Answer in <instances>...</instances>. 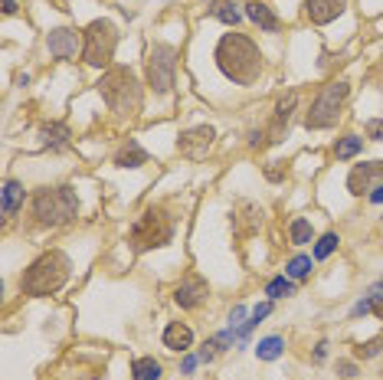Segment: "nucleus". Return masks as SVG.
Listing matches in <instances>:
<instances>
[{"instance_id": "1", "label": "nucleus", "mask_w": 383, "mask_h": 380, "mask_svg": "<svg viewBox=\"0 0 383 380\" xmlns=\"http://www.w3.org/2000/svg\"><path fill=\"white\" fill-rule=\"evenodd\" d=\"M216 66L230 82L236 85H252L262 72V53L249 36L243 33H226L216 46Z\"/></svg>"}, {"instance_id": "2", "label": "nucleus", "mask_w": 383, "mask_h": 380, "mask_svg": "<svg viewBox=\"0 0 383 380\" xmlns=\"http://www.w3.org/2000/svg\"><path fill=\"white\" fill-rule=\"evenodd\" d=\"M69 279V256L60 253V249H50V253H43L40 259L30 266V269L20 276V288H23L26 295H52V292H60Z\"/></svg>"}, {"instance_id": "3", "label": "nucleus", "mask_w": 383, "mask_h": 380, "mask_svg": "<svg viewBox=\"0 0 383 380\" xmlns=\"http://www.w3.org/2000/svg\"><path fill=\"white\" fill-rule=\"evenodd\" d=\"M99 92L109 102V109L118 112V115L135 119L138 112H141V85H138L131 69H125V66L109 69V72L99 79Z\"/></svg>"}, {"instance_id": "4", "label": "nucleus", "mask_w": 383, "mask_h": 380, "mask_svg": "<svg viewBox=\"0 0 383 380\" xmlns=\"http://www.w3.org/2000/svg\"><path fill=\"white\" fill-rule=\"evenodd\" d=\"M79 200L72 194V187H50V190H40L33 197V217L43 227H62V223L76 220Z\"/></svg>"}, {"instance_id": "5", "label": "nucleus", "mask_w": 383, "mask_h": 380, "mask_svg": "<svg viewBox=\"0 0 383 380\" xmlns=\"http://www.w3.org/2000/svg\"><path fill=\"white\" fill-rule=\"evenodd\" d=\"M170 237H174V217L164 207H148L131 227V243H135L138 253L170 243Z\"/></svg>"}, {"instance_id": "6", "label": "nucleus", "mask_w": 383, "mask_h": 380, "mask_svg": "<svg viewBox=\"0 0 383 380\" xmlns=\"http://www.w3.org/2000/svg\"><path fill=\"white\" fill-rule=\"evenodd\" d=\"M348 92H350V85H348V82H331V85H324L321 95H318V99L311 102V112L305 115V125L311 128V131H318V128H331L334 121H338L340 105H344Z\"/></svg>"}, {"instance_id": "7", "label": "nucleus", "mask_w": 383, "mask_h": 380, "mask_svg": "<svg viewBox=\"0 0 383 380\" xmlns=\"http://www.w3.org/2000/svg\"><path fill=\"white\" fill-rule=\"evenodd\" d=\"M115 46H118V33L109 20H95L89 30H85V46H82V56L92 69H102L111 63L115 56Z\"/></svg>"}, {"instance_id": "8", "label": "nucleus", "mask_w": 383, "mask_h": 380, "mask_svg": "<svg viewBox=\"0 0 383 380\" xmlns=\"http://www.w3.org/2000/svg\"><path fill=\"white\" fill-rule=\"evenodd\" d=\"M174 69H177V53L167 43H154L148 53V82L154 92H170L174 85Z\"/></svg>"}, {"instance_id": "9", "label": "nucleus", "mask_w": 383, "mask_h": 380, "mask_svg": "<svg viewBox=\"0 0 383 380\" xmlns=\"http://www.w3.org/2000/svg\"><path fill=\"white\" fill-rule=\"evenodd\" d=\"M213 138H216V131H213L210 125H196V128H190V131H184V135L177 138V151L190 161H200V158H206Z\"/></svg>"}, {"instance_id": "10", "label": "nucleus", "mask_w": 383, "mask_h": 380, "mask_svg": "<svg viewBox=\"0 0 383 380\" xmlns=\"http://www.w3.org/2000/svg\"><path fill=\"white\" fill-rule=\"evenodd\" d=\"M295 105H298V92L292 89L285 99L275 105V112H272V121H269V128H265L262 135L269 138V141H282L285 138V131H289V121H292V112H295Z\"/></svg>"}, {"instance_id": "11", "label": "nucleus", "mask_w": 383, "mask_h": 380, "mask_svg": "<svg viewBox=\"0 0 383 380\" xmlns=\"http://www.w3.org/2000/svg\"><path fill=\"white\" fill-rule=\"evenodd\" d=\"M374 184H383V161L357 164V168L350 170V178H348L350 194H364V190H370Z\"/></svg>"}, {"instance_id": "12", "label": "nucleus", "mask_w": 383, "mask_h": 380, "mask_svg": "<svg viewBox=\"0 0 383 380\" xmlns=\"http://www.w3.org/2000/svg\"><path fill=\"white\" fill-rule=\"evenodd\" d=\"M174 302L180 308H196L200 302H206V282L200 276H187V279L174 288Z\"/></svg>"}, {"instance_id": "13", "label": "nucleus", "mask_w": 383, "mask_h": 380, "mask_svg": "<svg viewBox=\"0 0 383 380\" xmlns=\"http://www.w3.org/2000/svg\"><path fill=\"white\" fill-rule=\"evenodd\" d=\"M348 7V0H305V17L311 23H331L334 17H340Z\"/></svg>"}, {"instance_id": "14", "label": "nucleus", "mask_w": 383, "mask_h": 380, "mask_svg": "<svg viewBox=\"0 0 383 380\" xmlns=\"http://www.w3.org/2000/svg\"><path fill=\"white\" fill-rule=\"evenodd\" d=\"M76 46H79L76 30H52V33L46 36V50H50V56H56V60H72V56H76Z\"/></svg>"}, {"instance_id": "15", "label": "nucleus", "mask_w": 383, "mask_h": 380, "mask_svg": "<svg viewBox=\"0 0 383 380\" xmlns=\"http://www.w3.org/2000/svg\"><path fill=\"white\" fill-rule=\"evenodd\" d=\"M259 223H262V210L252 203H239L236 213H233V227H236L239 237H249L252 229H259Z\"/></svg>"}, {"instance_id": "16", "label": "nucleus", "mask_w": 383, "mask_h": 380, "mask_svg": "<svg viewBox=\"0 0 383 380\" xmlns=\"http://www.w3.org/2000/svg\"><path fill=\"white\" fill-rule=\"evenodd\" d=\"M190 344H194V331L184 321H170L167 328H164V347H170V351H190Z\"/></svg>"}, {"instance_id": "17", "label": "nucleus", "mask_w": 383, "mask_h": 380, "mask_svg": "<svg viewBox=\"0 0 383 380\" xmlns=\"http://www.w3.org/2000/svg\"><path fill=\"white\" fill-rule=\"evenodd\" d=\"M246 17L252 20L259 30H265V33H275V30H279V17L272 13V7H265L262 0H249V4H246Z\"/></svg>"}, {"instance_id": "18", "label": "nucleus", "mask_w": 383, "mask_h": 380, "mask_svg": "<svg viewBox=\"0 0 383 380\" xmlns=\"http://www.w3.org/2000/svg\"><path fill=\"white\" fill-rule=\"evenodd\" d=\"M131 380H161V364L154 357H138L131 364Z\"/></svg>"}, {"instance_id": "19", "label": "nucleus", "mask_w": 383, "mask_h": 380, "mask_svg": "<svg viewBox=\"0 0 383 380\" xmlns=\"http://www.w3.org/2000/svg\"><path fill=\"white\" fill-rule=\"evenodd\" d=\"M20 203H23V184L20 180H7L4 184V217H13Z\"/></svg>"}, {"instance_id": "20", "label": "nucleus", "mask_w": 383, "mask_h": 380, "mask_svg": "<svg viewBox=\"0 0 383 380\" xmlns=\"http://www.w3.org/2000/svg\"><path fill=\"white\" fill-rule=\"evenodd\" d=\"M145 161H148V154L138 148V141H128V148H121V154H118L115 164H118V168H141Z\"/></svg>"}, {"instance_id": "21", "label": "nucleus", "mask_w": 383, "mask_h": 380, "mask_svg": "<svg viewBox=\"0 0 383 380\" xmlns=\"http://www.w3.org/2000/svg\"><path fill=\"white\" fill-rule=\"evenodd\" d=\"M360 148H364V138L348 135L334 144V154H338V161H348V158H354V154H360Z\"/></svg>"}, {"instance_id": "22", "label": "nucleus", "mask_w": 383, "mask_h": 380, "mask_svg": "<svg viewBox=\"0 0 383 380\" xmlns=\"http://www.w3.org/2000/svg\"><path fill=\"white\" fill-rule=\"evenodd\" d=\"M213 17H216V20H223V23H226V26H236L239 20H243V13H239V10H236V4H233V0H220V4L213 7Z\"/></svg>"}, {"instance_id": "23", "label": "nucleus", "mask_w": 383, "mask_h": 380, "mask_svg": "<svg viewBox=\"0 0 383 380\" xmlns=\"http://www.w3.org/2000/svg\"><path fill=\"white\" fill-rule=\"evenodd\" d=\"M289 237H292V243H295V246H305V243H311V223H308L305 217H298V220H292V227H289Z\"/></svg>"}, {"instance_id": "24", "label": "nucleus", "mask_w": 383, "mask_h": 380, "mask_svg": "<svg viewBox=\"0 0 383 380\" xmlns=\"http://www.w3.org/2000/svg\"><path fill=\"white\" fill-rule=\"evenodd\" d=\"M255 354L262 357V361H275V357L282 354V338H279V335H272V338H262L259 344H255Z\"/></svg>"}, {"instance_id": "25", "label": "nucleus", "mask_w": 383, "mask_h": 380, "mask_svg": "<svg viewBox=\"0 0 383 380\" xmlns=\"http://www.w3.org/2000/svg\"><path fill=\"white\" fill-rule=\"evenodd\" d=\"M295 292V282L289 279V276H279V279H272L269 286H265V295L269 298H285Z\"/></svg>"}, {"instance_id": "26", "label": "nucleus", "mask_w": 383, "mask_h": 380, "mask_svg": "<svg viewBox=\"0 0 383 380\" xmlns=\"http://www.w3.org/2000/svg\"><path fill=\"white\" fill-rule=\"evenodd\" d=\"M285 272H289V279H305L308 272H311V256H295V259H289Z\"/></svg>"}, {"instance_id": "27", "label": "nucleus", "mask_w": 383, "mask_h": 380, "mask_svg": "<svg viewBox=\"0 0 383 380\" xmlns=\"http://www.w3.org/2000/svg\"><path fill=\"white\" fill-rule=\"evenodd\" d=\"M269 312H272V302H265V305H259V308H255V312H252V315H249V321H246V325H243V328H239V331H236V338H246L249 331H252V328H255V325H259V321H262V318H265V315H269Z\"/></svg>"}, {"instance_id": "28", "label": "nucleus", "mask_w": 383, "mask_h": 380, "mask_svg": "<svg viewBox=\"0 0 383 380\" xmlns=\"http://www.w3.org/2000/svg\"><path fill=\"white\" fill-rule=\"evenodd\" d=\"M338 233H328V237H321L318 239V246H315V259H328V256L334 253V249H338Z\"/></svg>"}, {"instance_id": "29", "label": "nucleus", "mask_w": 383, "mask_h": 380, "mask_svg": "<svg viewBox=\"0 0 383 380\" xmlns=\"http://www.w3.org/2000/svg\"><path fill=\"white\" fill-rule=\"evenodd\" d=\"M43 131H46V138L52 135V144H66V138H69V128L66 125H46Z\"/></svg>"}, {"instance_id": "30", "label": "nucleus", "mask_w": 383, "mask_h": 380, "mask_svg": "<svg viewBox=\"0 0 383 380\" xmlns=\"http://www.w3.org/2000/svg\"><path fill=\"white\" fill-rule=\"evenodd\" d=\"M383 351V338H374V341H367V344H360L357 354L360 357H377Z\"/></svg>"}, {"instance_id": "31", "label": "nucleus", "mask_w": 383, "mask_h": 380, "mask_svg": "<svg viewBox=\"0 0 383 380\" xmlns=\"http://www.w3.org/2000/svg\"><path fill=\"white\" fill-rule=\"evenodd\" d=\"M364 131L374 138V141H383V121H380V119H370V121L364 125Z\"/></svg>"}, {"instance_id": "32", "label": "nucleus", "mask_w": 383, "mask_h": 380, "mask_svg": "<svg viewBox=\"0 0 383 380\" xmlns=\"http://www.w3.org/2000/svg\"><path fill=\"white\" fill-rule=\"evenodd\" d=\"M338 374H340V377H354V374H357V367H354L350 361H340L338 364Z\"/></svg>"}, {"instance_id": "33", "label": "nucleus", "mask_w": 383, "mask_h": 380, "mask_svg": "<svg viewBox=\"0 0 383 380\" xmlns=\"http://www.w3.org/2000/svg\"><path fill=\"white\" fill-rule=\"evenodd\" d=\"M370 203H383V184H377L374 190H370Z\"/></svg>"}, {"instance_id": "34", "label": "nucleus", "mask_w": 383, "mask_h": 380, "mask_svg": "<svg viewBox=\"0 0 383 380\" xmlns=\"http://www.w3.org/2000/svg\"><path fill=\"white\" fill-rule=\"evenodd\" d=\"M243 315H246V308H243V305H239V308H233L230 321H233V325H236V321H239V318H243Z\"/></svg>"}, {"instance_id": "35", "label": "nucleus", "mask_w": 383, "mask_h": 380, "mask_svg": "<svg viewBox=\"0 0 383 380\" xmlns=\"http://www.w3.org/2000/svg\"><path fill=\"white\" fill-rule=\"evenodd\" d=\"M17 10V0H4V13H13Z\"/></svg>"}, {"instance_id": "36", "label": "nucleus", "mask_w": 383, "mask_h": 380, "mask_svg": "<svg viewBox=\"0 0 383 380\" xmlns=\"http://www.w3.org/2000/svg\"><path fill=\"white\" fill-rule=\"evenodd\" d=\"M196 367V357H187V361H184V374H190Z\"/></svg>"}, {"instance_id": "37", "label": "nucleus", "mask_w": 383, "mask_h": 380, "mask_svg": "<svg viewBox=\"0 0 383 380\" xmlns=\"http://www.w3.org/2000/svg\"><path fill=\"white\" fill-rule=\"evenodd\" d=\"M324 354H328V344H318V351H315V357H318V361H324Z\"/></svg>"}, {"instance_id": "38", "label": "nucleus", "mask_w": 383, "mask_h": 380, "mask_svg": "<svg viewBox=\"0 0 383 380\" xmlns=\"http://www.w3.org/2000/svg\"><path fill=\"white\" fill-rule=\"evenodd\" d=\"M374 312H377V315H380V318H383V295H380V298H377V305H374Z\"/></svg>"}]
</instances>
